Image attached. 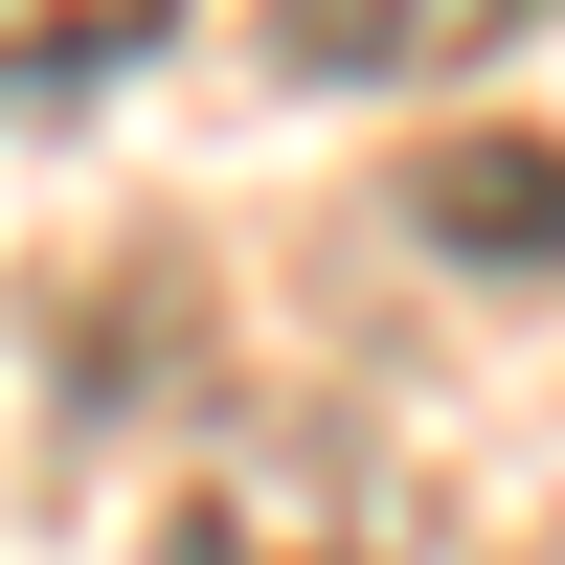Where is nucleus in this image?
I'll list each match as a JSON object with an SVG mask.
<instances>
[{
	"instance_id": "obj_1",
	"label": "nucleus",
	"mask_w": 565,
	"mask_h": 565,
	"mask_svg": "<svg viewBox=\"0 0 565 565\" xmlns=\"http://www.w3.org/2000/svg\"><path fill=\"white\" fill-rule=\"evenodd\" d=\"M159 565H407V498L362 476L340 430L317 452H226V476L159 498Z\"/></svg>"
},
{
	"instance_id": "obj_4",
	"label": "nucleus",
	"mask_w": 565,
	"mask_h": 565,
	"mask_svg": "<svg viewBox=\"0 0 565 565\" xmlns=\"http://www.w3.org/2000/svg\"><path fill=\"white\" fill-rule=\"evenodd\" d=\"M159 23H181V0H0V114H45V90H114Z\"/></svg>"
},
{
	"instance_id": "obj_3",
	"label": "nucleus",
	"mask_w": 565,
	"mask_h": 565,
	"mask_svg": "<svg viewBox=\"0 0 565 565\" xmlns=\"http://www.w3.org/2000/svg\"><path fill=\"white\" fill-rule=\"evenodd\" d=\"M407 226L476 249V271H565V159H543V136H452V159L407 181Z\"/></svg>"
},
{
	"instance_id": "obj_2",
	"label": "nucleus",
	"mask_w": 565,
	"mask_h": 565,
	"mask_svg": "<svg viewBox=\"0 0 565 565\" xmlns=\"http://www.w3.org/2000/svg\"><path fill=\"white\" fill-rule=\"evenodd\" d=\"M543 0H271V90H430L476 45H521Z\"/></svg>"
}]
</instances>
